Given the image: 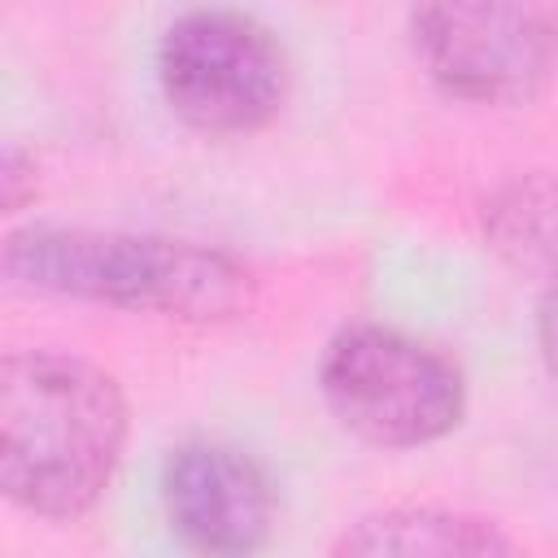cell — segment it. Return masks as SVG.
<instances>
[{"instance_id":"obj_1","label":"cell","mask_w":558,"mask_h":558,"mask_svg":"<svg viewBox=\"0 0 558 558\" xmlns=\"http://www.w3.org/2000/svg\"><path fill=\"white\" fill-rule=\"evenodd\" d=\"M126 397L100 366L22 349L0 366V488L39 519L87 514L122 458Z\"/></svg>"},{"instance_id":"obj_2","label":"cell","mask_w":558,"mask_h":558,"mask_svg":"<svg viewBox=\"0 0 558 558\" xmlns=\"http://www.w3.org/2000/svg\"><path fill=\"white\" fill-rule=\"evenodd\" d=\"M4 275L17 288L148 310L187 323L235 318L253 305V275L205 244L100 231V227H22L4 244Z\"/></svg>"},{"instance_id":"obj_3","label":"cell","mask_w":558,"mask_h":558,"mask_svg":"<svg viewBox=\"0 0 558 558\" xmlns=\"http://www.w3.org/2000/svg\"><path fill=\"white\" fill-rule=\"evenodd\" d=\"M318 388L331 414L379 449L432 445L466 410L458 366L432 344L379 323H349L327 340Z\"/></svg>"},{"instance_id":"obj_4","label":"cell","mask_w":558,"mask_h":558,"mask_svg":"<svg viewBox=\"0 0 558 558\" xmlns=\"http://www.w3.org/2000/svg\"><path fill=\"white\" fill-rule=\"evenodd\" d=\"M427 78L471 105H527L558 74V13L545 0H410Z\"/></svg>"},{"instance_id":"obj_5","label":"cell","mask_w":558,"mask_h":558,"mask_svg":"<svg viewBox=\"0 0 558 558\" xmlns=\"http://www.w3.org/2000/svg\"><path fill=\"white\" fill-rule=\"evenodd\" d=\"M157 83L179 122L205 135H248L283 109L288 57L262 22L196 9L166 26Z\"/></svg>"},{"instance_id":"obj_6","label":"cell","mask_w":558,"mask_h":558,"mask_svg":"<svg viewBox=\"0 0 558 558\" xmlns=\"http://www.w3.org/2000/svg\"><path fill=\"white\" fill-rule=\"evenodd\" d=\"M161 506L170 527L201 554H253L275 527L270 475L218 440H187L166 458Z\"/></svg>"},{"instance_id":"obj_7","label":"cell","mask_w":558,"mask_h":558,"mask_svg":"<svg viewBox=\"0 0 558 558\" xmlns=\"http://www.w3.org/2000/svg\"><path fill=\"white\" fill-rule=\"evenodd\" d=\"M519 545L488 519L436 510V506H392L353 523L336 554H514Z\"/></svg>"},{"instance_id":"obj_8","label":"cell","mask_w":558,"mask_h":558,"mask_svg":"<svg viewBox=\"0 0 558 558\" xmlns=\"http://www.w3.org/2000/svg\"><path fill=\"white\" fill-rule=\"evenodd\" d=\"M484 240L519 275L558 283V174L536 170L484 201Z\"/></svg>"},{"instance_id":"obj_9","label":"cell","mask_w":558,"mask_h":558,"mask_svg":"<svg viewBox=\"0 0 558 558\" xmlns=\"http://www.w3.org/2000/svg\"><path fill=\"white\" fill-rule=\"evenodd\" d=\"M35 157L22 153L17 144L4 148V166H0V187H4V214H17L26 201H35Z\"/></svg>"},{"instance_id":"obj_10","label":"cell","mask_w":558,"mask_h":558,"mask_svg":"<svg viewBox=\"0 0 558 558\" xmlns=\"http://www.w3.org/2000/svg\"><path fill=\"white\" fill-rule=\"evenodd\" d=\"M536 340H541V357L545 366L558 375V283H549L541 314H536Z\"/></svg>"}]
</instances>
